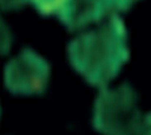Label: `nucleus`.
I'll list each match as a JSON object with an SVG mask.
<instances>
[{"label": "nucleus", "instance_id": "nucleus-1", "mask_svg": "<svg viewBox=\"0 0 151 135\" xmlns=\"http://www.w3.org/2000/svg\"><path fill=\"white\" fill-rule=\"evenodd\" d=\"M72 68L92 87L105 88L129 61L128 32L117 14L97 28L82 32L68 43Z\"/></svg>", "mask_w": 151, "mask_h": 135}, {"label": "nucleus", "instance_id": "nucleus-2", "mask_svg": "<svg viewBox=\"0 0 151 135\" xmlns=\"http://www.w3.org/2000/svg\"><path fill=\"white\" fill-rule=\"evenodd\" d=\"M142 116L138 95L128 82L101 88L93 105V129L103 135H139Z\"/></svg>", "mask_w": 151, "mask_h": 135}, {"label": "nucleus", "instance_id": "nucleus-3", "mask_svg": "<svg viewBox=\"0 0 151 135\" xmlns=\"http://www.w3.org/2000/svg\"><path fill=\"white\" fill-rule=\"evenodd\" d=\"M49 80V62L30 47L20 50L4 68V85L7 91L18 96L45 93Z\"/></svg>", "mask_w": 151, "mask_h": 135}, {"label": "nucleus", "instance_id": "nucleus-4", "mask_svg": "<svg viewBox=\"0 0 151 135\" xmlns=\"http://www.w3.org/2000/svg\"><path fill=\"white\" fill-rule=\"evenodd\" d=\"M111 16L103 0H66L57 18L70 32L80 31Z\"/></svg>", "mask_w": 151, "mask_h": 135}, {"label": "nucleus", "instance_id": "nucleus-5", "mask_svg": "<svg viewBox=\"0 0 151 135\" xmlns=\"http://www.w3.org/2000/svg\"><path fill=\"white\" fill-rule=\"evenodd\" d=\"M30 1L39 15L47 18L60 12V9L62 8L66 0H30Z\"/></svg>", "mask_w": 151, "mask_h": 135}, {"label": "nucleus", "instance_id": "nucleus-6", "mask_svg": "<svg viewBox=\"0 0 151 135\" xmlns=\"http://www.w3.org/2000/svg\"><path fill=\"white\" fill-rule=\"evenodd\" d=\"M111 15L119 12H127L138 0H103Z\"/></svg>", "mask_w": 151, "mask_h": 135}, {"label": "nucleus", "instance_id": "nucleus-7", "mask_svg": "<svg viewBox=\"0 0 151 135\" xmlns=\"http://www.w3.org/2000/svg\"><path fill=\"white\" fill-rule=\"evenodd\" d=\"M30 0H1V9L3 11H18L24 7Z\"/></svg>", "mask_w": 151, "mask_h": 135}, {"label": "nucleus", "instance_id": "nucleus-8", "mask_svg": "<svg viewBox=\"0 0 151 135\" xmlns=\"http://www.w3.org/2000/svg\"><path fill=\"white\" fill-rule=\"evenodd\" d=\"M1 51H3V54H7V51H8L9 49V43L12 42V37H9L8 34V28L6 27V25L3 23V28H1Z\"/></svg>", "mask_w": 151, "mask_h": 135}, {"label": "nucleus", "instance_id": "nucleus-9", "mask_svg": "<svg viewBox=\"0 0 151 135\" xmlns=\"http://www.w3.org/2000/svg\"><path fill=\"white\" fill-rule=\"evenodd\" d=\"M139 135H151V112L143 116V122H142V129Z\"/></svg>", "mask_w": 151, "mask_h": 135}]
</instances>
